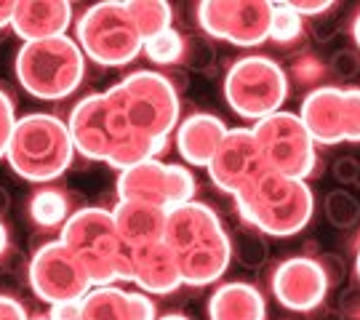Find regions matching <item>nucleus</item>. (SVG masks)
Listing matches in <instances>:
<instances>
[{"label":"nucleus","mask_w":360,"mask_h":320,"mask_svg":"<svg viewBox=\"0 0 360 320\" xmlns=\"http://www.w3.org/2000/svg\"><path fill=\"white\" fill-rule=\"evenodd\" d=\"M166 245L176 256L181 281L190 288L217 283L232 262L230 232L208 203H184L168 211Z\"/></svg>","instance_id":"1"},{"label":"nucleus","mask_w":360,"mask_h":320,"mask_svg":"<svg viewBox=\"0 0 360 320\" xmlns=\"http://www.w3.org/2000/svg\"><path fill=\"white\" fill-rule=\"evenodd\" d=\"M235 205L243 224L272 238H291L302 232L315 214V198L307 181L275 171H264L238 192Z\"/></svg>","instance_id":"2"},{"label":"nucleus","mask_w":360,"mask_h":320,"mask_svg":"<svg viewBox=\"0 0 360 320\" xmlns=\"http://www.w3.org/2000/svg\"><path fill=\"white\" fill-rule=\"evenodd\" d=\"M59 241L86 267L94 288L131 283V245L120 238L112 211L86 205L70 214Z\"/></svg>","instance_id":"3"},{"label":"nucleus","mask_w":360,"mask_h":320,"mask_svg":"<svg viewBox=\"0 0 360 320\" xmlns=\"http://www.w3.org/2000/svg\"><path fill=\"white\" fill-rule=\"evenodd\" d=\"M117 123L126 134H139L155 141H168L179 123V96L174 83L155 70L131 72L110 91H104Z\"/></svg>","instance_id":"4"},{"label":"nucleus","mask_w":360,"mask_h":320,"mask_svg":"<svg viewBox=\"0 0 360 320\" xmlns=\"http://www.w3.org/2000/svg\"><path fill=\"white\" fill-rule=\"evenodd\" d=\"M75 144L67 120L49 113H30L13 128L6 160L16 177L32 184L59 179L72 166Z\"/></svg>","instance_id":"5"},{"label":"nucleus","mask_w":360,"mask_h":320,"mask_svg":"<svg viewBox=\"0 0 360 320\" xmlns=\"http://www.w3.org/2000/svg\"><path fill=\"white\" fill-rule=\"evenodd\" d=\"M16 77L19 86L43 102H56L75 94L86 77V53L77 40L51 38L25 43L16 53Z\"/></svg>","instance_id":"6"},{"label":"nucleus","mask_w":360,"mask_h":320,"mask_svg":"<svg viewBox=\"0 0 360 320\" xmlns=\"http://www.w3.org/2000/svg\"><path fill=\"white\" fill-rule=\"evenodd\" d=\"M75 35L86 59L102 67H123L134 62L144 49V38L134 25L129 3L120 0H104L83 11L75 25Z\"/></svg>","instance_id":"7"},{"label":"nucleus","mask_w":360,"mask_h":320,"mask_svg":"<svg viewBox=\"0 0 360 320\" xmlns=\"http://www.w3.org/2000/svg\"><path fill=\"white\" fill-rule=\"evenodd\" d=\"M285 96H288V75L270 56L248 53L232 62L227 70L224 99L232 113L243 120L259 123L281 113Z\"/></svg>","instance_id":"8"},{"label":"nucleus","mask_w":360,"mask_h":320,"mask_svg":"<svg viewBox=\"0 0 360 320\" xmlns=\"http://www.w3.org/2000/svg\"><path fill=\"white\" fill-rule=\"evenodd\" d=\"M254 136L259 141L267 171L304 181L321 171V158L315 150V141L309 136L299 113L281 110L275 115L259 120L254 123Z\"/></svg>","instance_id":"9"},{"label":"nucleus","mask_w":360,"mask_h":320,"mask_svg":"<svg viewBox=\"0 0 360 320\" xmlns=\"http://www.w3.org/2000/svg\"><path fill=\"white\" fill-rule=\"evenodd\" d=\"M272 3L267 0H203L198 3V25L211 38L240 49L270 40Z\"/></svg>","instance_id":"10"},{"label":"nucleus","mask_w":360,"mask_h":320,"mask_svg":"<svg viewBox=\"0 0 360 320\" xmlns=\"http://www.w3.org/2000/svg\"><path fill=\"white\" fill-rule=\"evenodd\" d=\"M30 288L46 305L77 302L94 288L86 267L75 259V254L62 241L43 243L30 259Z\"/></svg>","instance_id":"11"},{"label":"nucleus","mask_w":360,"mask_h":320,"mask_svg":"<svg viewBox=\"0 0 360 320\" xmlns=\"http://www.w3.org/2000/svg\"><path fill=\"white\" fill-rule=\"evenodd\" d=\"M299 117L315 144L360 141V89L321 86L309 91Z\"/></svg>","instance_id":"12"},{"label":"nucleus","mask_w":360,"mask_h":320,"mask_svg":"<svg viewBox=\"0 0 360 320\" xmlns=\"http://www.w3.org/2000/svg\"><path fill=\"white\" fill-rule=\"evenodd\" d=\"M67 128L75 144V153L89 160H102V163H107L117 139L126 136L104 94H91L86 99H80L70 113Z\"/></svg>","instance_id":"13"},{"label":"nucleus","mask_w":360,"mask_h":320,"mask_svg":"<svg viewBox=\"0 0 360 320\" xmlns=\"http://www.w3.org/2000/svg\"><path fill=\"white\" fill-rule=\"evenodd\" d=\"M267 171L264 158L254 136V128H230L219 144L214 160L208 163V177L221 192L238 195L251 181Z\"/></svg>","instance_id":"14"},{"label":"nucleus","mask_w":360,"mask_h":320,"mask_svg":"<svg viewBox=\"0 0 360 320\" xmlns=\"http://www.w3.org/2000/svg\"><path fill=\"white\" fill-rule=\"evenodd\" d=\"M272 296L281 307L291 312H312L328 294V278L321 262L312 256H291L272 272Z\"/></svg>","instance_id":"15"},{"label":"nucleus","mask_w":360,"mask_h":320,"mask_svg":"<svg viewBox=\"0 0 360 320\" xmlns=\"http://www.w3.org/2000/svg\"><path fill=\"white\" fill-rule=\"evenodd\" d=\"M131 283L144 294H174L184 286L176 256L166 241L131 248Z\"/></svg>","instance_id":"16"},{"label":"nucleus","mask_w":360,"mask_h":320,"mask_svg":"<svg viewBox=\"0 0 360 320\" xmlns=\"http://www.w3.org/2000/svg\"><path fill=\"white\" fill-rule=\"evenodd\" d=\"M72 22V6L67 0H16L11 30L25 40L62 38Z\"/></svg>","instance_id":"17"},{"label":"nucleus","mask_w":360,"mask_h":320,"mask_svg":"<svg viewBox=\"0 0 360 320\" xmlns=\"http://www.w3.org/2000/svg\"><path fill=\"white\" fill-rule=\"evenodd\" d=\"M227 123L217 115L208 113H195L184 117L181 126L176 128V150L181 160L190 166H206L214 160L219 144L227 136Z\"/></svg>","instance_id":"18"},{"label":"nucleus","mask_w":360,"mask_h":320,"mask_svg":"<svg viewBox=\"0 0 360 320\" xmlns=\"http://www.w3.org/2000/svg\"><path fill=\"white\" fill-rule=\"evenodd\" d=\"M117 200L160 205L171 211V174L163 160H147L120 171L117 177Z\"/></svg>","instance_id":"19"},{"label":"nucleus","mask_w":360,"mask_h":320,"mask_svg":"<svg viewBox=\"0 0 360 320\" xmlns=\"http://www.w3.org/2000/svg\"><path fill=\"white\" fill-rule=\"evenodd\" d=\"M112 217H115L120 238H123L131 248L158 243V241H163V235H166L168 211L160 208V205L117 200L115 208H112Z\"/></svg>","instance_id":"20"},{"label":"nucleus","mask_w":360,"mask_h":320,"mask_svg":"<svg viewBox=\"0 0 360 320\" xmlns=\"http://www.w3.org/2000/svg\"><path fill=\"white\" fill-rule=\"evenodd\" d=\"M267 305L257 286L243 281L221 283L208 299V320H264Z\"/></svg>","instance_id":"21"},{"label":"nucleus","mask_w":360,"mask_h":320,"mask_svg":"<svg viewBox=\"0 0 360 320\" xmlns=\"http://www.w3.org/2000/svg\"><path fill=\"white\" fill-rule=\"evenodd\" d=\"M83 320H134L126 288L96 286L83 296Z\"/></svg>","instance_id":"22"},{"label":"nucleus","mask_w":360,"mask_h":320,"mask_svg":"<svg viewBox=\"0 0 360 320\" xmlns=\"http://www.w3.org/2000/svg\"><path fill=\"white\" fill-rule=\"evenodd\" d=\"M230 248H232V259L240 267H248V269L262 267L267 262V256H270L267 238L259 230H254L251 224H238L230 232Z\"/></svg>","instance_id":"23"},{"label":"nucleus","mask_w":360,"mask_h":320,"mask_svg":"<svg viewBox=\"0 0 360 320\" xmlns=\"http://www.w3.org/2000/svg\"><path fill=\"white\" fill-rule=\"evenodd\" d=\"M30 217L38 227H65L70 219L67 195L53 187H43L30 198Z\"/></svg>","instance_id":"24"},{"label":"nucleus","mask_w":360,"mask_h":320,"mask_svg":"<svg viewBox=\"0 0 360 320\" xmlns=\"http://www.w3.org/2000/svg\"><path fill=\"white\" fill-rule=\"evenodd\" d=\"M129 11L144 40L171 30L174 13H171V6L163 3V0H129Z\"/></svg>","instance_id":"25"},{"label":"nucleus","mask_w":360,"mask_h":320,"mask_svg":"<svg viewBox=\"0 0 360 320\" xmlns=\"http://www.w3.org/2000/svg\"><path fill=\"white\" fill-rule=\"evenodd\" d=\"M184 49H187V40L181 38L179 32L171 27L166 32L155 35V38L144 40L142 53L155 64H176L184 59Z\"/></svg>","instance_id":"26"},{"label":"nucleus","mask_w":360,"mask_h":320,"mask_svg":"<svg viewBox=\"0 0 360 320\" xmlns=\"http://www.w3.org/2000/svg\"><path fill=\"white\" fill-rule=\"evenodd\" d=\"M323 211H326V219L334 224V227H355L360 219V203L355 195H349L347 190H334L326 195L323 200Z\"/></svg>","instance_id":"27"},{"label":"nucleus","mask_w":360,"mask_h":320,"mask_svg":"<svg viewBox=\"0 0 360 320\" xmlns=\"http://www.w3.org/2000/svg\"><path fill=\"white\" fill-rule=\"evenodd\" d=\"M302 16L294 11L291 3H272V22H270V40L275 43H294L302 35Z\"/></svg>","instance_id":"28"},{"label":"nucleus","mask_w":360,"mask_h":320,"mask_svg":"<svg viewBox=\"0 0 360 320\" xmlns=\"http://www.w3.org/2000/svg\"><path fill=\"white\" fill-rule=\"evenodd\" d=\"M328 72V67L315 53H302L291 62V77L299 86H318Z\"/></svg>","instance_id":"29"},{"label":"nucleus","mask_w":360,"mask_h":320,"mask_svg":"<svg viewBox=\"0 0 360 320\" xmlns=\"http://www.w3.org/2000/svg\"><path fill=\"white\" fill-rule=\"evenodd\" d=\"M16 123H19V117L13 113L11 96L0 89V158H6V153H8V144H11Z\"/></svg>","instance_id":"30"},{"label":"nucleus","mask_w":360,"mask_h":320,"mask_svg":"<svg viewBox=\"0 0 360 320\" xmlns=\"http://www.w3.org/2000/svg\"><path fill=\"white\" fill-rule=\"evenodd\" d=\"M184 56L190 59V67L195 70H206L211 59H214V49L208 46L206 40H190L187 49H184Z\"/></svg>","instance_id":"31"},{"label":"nucleus","mask_w":360,"mask_h":320,"mask_svg":"<svg viewBox=\"0 0 360 320\" xmlns=\"http://www.w3.org/2000/svg\"><path fill=\"white\" fill-rule=\"evenodd\" d=\"M129 302H131V315H134V320H158L155 302L150 299V294H144V291H129Z\"/></svg>","instance_id":"32"},{"label":"nucleus","mask_w":360,"mask_h":320,"mask_svg":"<svg viewBox=\"0 0 360 320\" xmlns=\"http://www.w3.org/2000/svg\"><path fill=\"white\" fill-rule=\"evenodd\" d=\"M331 70H334V72L339 77L358 75V70H360L358 53H352V51H336L334 59H331Z\"/></svg>","instance_id":"33"},{"label":"nucleus","mask_w":360,"mask_h":320,"mask_svg":"<svg viewBox=\"0 0 360 320\" xmlns=\"http://www.w3.org/2000/svg\"><path fill=\"white\" fill-rule=\"evenodd\" d=\"M334 177L345 184H358L360 181V163L355 158H339L334 163Z\"/></svg>","instance_id":"34"},{"label":"nucleus","mask_w":360,"mask_h":320,"mask_svg":"<svg viewBox=\"0 0 360 320\" xmlns=\"http://www.w3.org/2000/svg\"><path fill=\"white\" fill-rule=\"evenodd\" d=\"M299 16H326L334 8V0H291Z\"/></svg>","instance_id":"35"},{"label":"nucleus","mask_w":360,"mask_h":320,"mask_svg":"<svg viewBox=\"0 0 360 320\" xmlns=\"http://www.w3.org/2000/svg\"><path fill=\"white\" fill-rule=\"evenodd\" d=\"M318 262H321L323 272H326V278H328V286H336L339 281H345V262L336 254H326V256H321Z\"/></svg>","instance_id":"36"},{"label":"nucleus","mask_w":360,"mask_h":320,"mask_svg":"<svg viewBox=\"0 0 360 320\" xmlns=\"http://www.w3.org/2000/svg\"><path fill=\"white\" fill-rule=\"evenodd\" d=\"M49 318L51 320H83V299L53 305L51 312H49Z\"/></svg>","instance_id":"37"},{"label":"nucleus","mask_w":360,"mask_h":320,"mask_svg":"<svg viewBox=\"0 0 360 320\" xmlns=\"http://www.w3.org/2000/svg\"><path fill=\"white\" fill-rule=\"evenodd\" d=\"M0 320H30L25 305L16 296H0Z\"/></svg>","instance_id":"38"},{"label":"nucleus","mask_w":360,"mask_h":320,"mask_svg":"<svg viewBox=\"0 0 360 320\" xmlns=\"http://www.w3.org/2000/svg\"><path fill=\"white\" fill-rule=\"evenodd\" d=\"M342 309L347 312L349 320H360V291H352V294L345 296V302H342Z\"/></svg>","instance_id":"39"},{"label":"nucleus","mask_w":360,"mask_h":320,"mask_svg":"<svg viewBox=\"0 0 360 320\" xmlns=\"http://www.w3.org/2000/svg\"><path fill=\"white\" fill-rule=\"evenodd\" d=\"M13 11H16V0H0V30L13 25Z\"/></svg>","instance_id":"40"},{"label":"nucleus","mask_w":360,"mask_h":320,"mask_svg":"<svg viewBox=\"0 0 360 320\" xmlns=\"http://www.w3.org/2000/svg\"><path fill=\"white\" fill-rule=\"evenodd\" d=\"M334 30H336V22H326V25H315V38L321 40V43H326V40L334 38Z\"/></svg>","instance_id":"41"},{"label":"nucleus","mask_w":360,"mask_h":320,"mask_svg":"<svg viewBox=\"0 0 360 320\" xmlns=\"http://www.w3.org/2000/svg\"><path fill=\"white\" fill-rule=\"evenodd\" d=\"M8 208H11V198H8V192L0 187V219L8 214Z\"/></svg>","instance_id":"42"},{"label":"nucleus","mask_w":360,"mask_h":320,"mask_svg":"<svg viewBox=\"0 0 360 320\" xmlns=\"http://www.w3.org/2000/svg\"><path fill=\"white\" fill-rule=\"evenodd\" d=\"M352 40H355V46H358L360 51V13L355 16V22H352Z\"/></svg>","instance_id":"43"},{"label":"nucleus","mask_w":360,"mask_h":320,"mask_svg":"<svg viewBox=\"0 0 360 320\" xmlns=\"http://www.w3.org/2000/svg\"><path fill=\"white\" fill-rule=\"evenodd\" d=\"M8 245V232H6V227H3V222H0V254H3V248Z\"/></svg>","instance_id":"44"},{"label":"nucleus","mask_w":360,"mask_h":320,"mask_svg":"<svg viewBox=\"0 0 360 320\" xmlns=\"http://www.w3.org/2000/svg\"><path fill=\"white\" fill-rule=\"evenodd\" d=\"M158 320H190L187 315H179V312H171V315H163V318H158Z\"/></svg>","instance_id":"45"},{"label":"nucleus","mask_w":360,"mask_h":320,"mask_svg":"<svg viewBox=\"0 0 360 320\" xmlns=\"http://www.w3.org/2000/svg\"><path fill=\"white\" fill-rule=\"evenodd\" d=\"M355 275H358L360 281V245H358V256H355Z\"/></svg>","instance_id":"46"},{"label":"nucleus","mask_w":360,"mask_h":320,"mask_svg":"<svg viewBox=\"0 0 360 320\" xmlns=\"http://www.w3.org/2000/svg\"><path fill=\"white\" fill-rule=\"evenodd\" d=\"M32 320H51L49 315H38V318H32Z\"/></svg>","instance_id":"47"}]
</instances>
